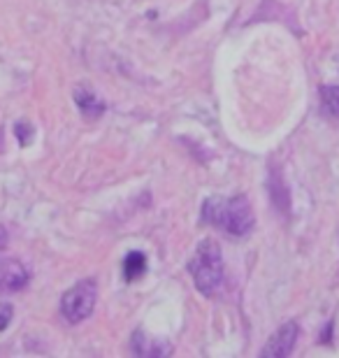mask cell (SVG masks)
<instances>
[{
	"label": "cell",
	"mask_w": 339,
	"mask_h": 358,
	"mask_svg": "<svg viewBox=\"0 0 339 358\" xmlns=\"http://www.w3.org/2000/svg\"><path fill=\"white\" fill-rule=\"evenodd\" d=\"M26 266L17 259H3L0 261V293H17L28 284Z\"/></svg>",
	"instance_id": "5b68a950"
},
{
	"label": "cell",
	"mask_w": 339,
	"mask_h": 358,
	"mask_svg": "<svg viewBox=\"0 0 339 358\" xmlns=\"http://www.w3.org/2000/svg\"><path fill=\"white\" fill-rule=\"evenodd\" d=\"M298 335H300L298 324H295V321H288V324H284L272 333L268 345L261 349V356H268V358L291 356V352L295 349V342H298Z\"/></svg>",
	"instance_id": "277c9868"
},
{
	"label": "cell",
	"mask_w": 339,
	"mask_h": 358,
	"mask_svg": "<svg viewBox=\"0 0 339 358\" xmlns=\"http://www.w3.org/2000/svg\"><path fill=\"white\" fill-rule=\"evenodd\" d=\"M75 103L86 119H100L105 114V100L100 98L98 93L89 91L86 87L75 89Z\"/></svg>",
	"instance_id": "8992f818"
},
{
	"label": "cell",
	"mask_w": 339,
	"mask_h": 358,
	"mask_svg": "<svg viewBox=\"0 0 339 358\" xmlns=\"http://www.w3.org/2000/svg\"><path fill=\"white\" fill-rule=\"evenodd\" d=\"M131 347H133V352L140 354V356H168L172 352L170 342H165L161 338L149 340V338H144L142 333H135Z\"/></svg>",
	"instance_id": "52a82bcc"
},
{
	"label": "cell",
	"mask_w": 339,
	"mask_h": 358,
	"mask_svg": "<svg viewBox=\"0 0 339 358\" xmlns=\"http://www.w3.org/2000/svg\"><path fill=\"white\" fill-rule=\"evenodd\" d=\"M321 105L326 114L339 121V87H321Z\"/></svg>",
	"instance_id": "9c48e42d"
},
{
	"label": "cell",
	"mask_w": 339,
	"mask_h": 358,
	"mask_svg": "<svg viewBox=\"0 0 339 358\" xmlns=\"http://www.w3.org/2000/svg\"><path fill=\"white\" fill-rule=\"evenodd\" d=\"M7 240H10V235H7V228L0 226V252L7 247Z\"/></svg>",
	"instance_id": "8fae6325"
},
{
	"label": "cell",
	"mask_w": 339,
	"mask_h": 358,
	"mask_svg": "<svg viewBox=\"0 0 339 358\" xmlns=\"http://www.w3.org/2000/svg\"><path fill=\"white\" fill-rule=\"evenodd\" d=\"M10 321H12V305L3 303L0 305V331H5L10 326Z\"/></svg>",
	"instance_id": "30bf717a"
},
{
	"label": "cell",
	"mask_w": 339,
	"mask_h": 358,
	"mask_svg": "<svg viewBox=\"0 0 339 358\" xmlns=\"http://www.w3.org/2000/svg\"><path fill=\"white\" fill-rule=\"evenodd\" d=\"M203 221L209 226H216L235 238L249 235L254 231L256 217L247 196H230V198H209L203 205Z\"/></svg>",
	"instance_id": "6da1fadb"
},
{
	"label": "cell",
	"mask_w": 339,
	"mask_h": 358,
	"mask_svg": "<svg viewBox=\"0 0 339 358\" xmlns=\"http://www.w3.org/2000/svg\"><path fill=\"white\" fill-rule=\"evenodd\" d=\"M98 300V284L96 279H82L72 289H68L61 298V312L68 319V324H82L91 317L93 307Z\"/></svg>",
	"instance_id": "3957f363"
},
{
	"label": "cell",
	"mask_w": 339,
	"mask_h": 358,
	"mask_svg": "<svg viewBox=\"0 0 339 358\" xmlns=\"http://www.w3.org/2000/svg\"><path fill=\"white\" fill-rule=\"evenodd\" d=\"M189 272L196 289L203 296H216L223 286V256L221 247L214 240H203L189 261Z\"/></svg>",
	"instance_id": "7a4b0ae2"
},
{
	"label": "cell",
	"mask_w": 339,
	"mask_h": 358,
	"mask_svg": "<svg viewBox=\"0 0 339 358\" xmlns=\"http://www.w3.org/2000/svg\"><path fill=\"white\" fill-rule=\"evenodd\" d=\"M124 270H126V279L128 282H133L140 275H144V270H147V259H144L142 252H133L126 256V263H124Z\"/></svg>",
	"instance_id": "ba28073f"
}]
</instances>
